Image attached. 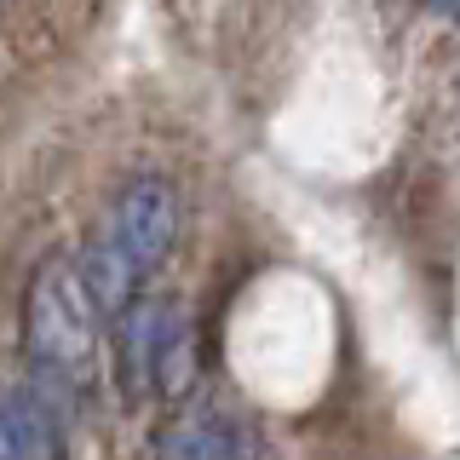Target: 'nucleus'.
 Wrapping results in <instances>:
<instances>
[{
    "instance_id": "obj_3",
    "label": "nucleus",
    "mask_w": 460,
    "mask_h": 460,
    "mask_svg": "<svg viewBox=\"0 0 460 460\" xmlns=\"http://www.w3.org/2000/svg\"><path fill=\"white\" fill-rule=\"evenodd\" d=\"M115 374H121L127 397L184 392L196 374V334L184 305L138 294L127 311H115Z\"/></svg>"
},
{
    "instance_id": "obj_5",
    "label": "nucleus",
    "mask_w": 460,
    "mask_h": 460,
    "mask_svg": "<svg viewBox=\"0 0 460 460\" xmlns=\"http://www.w3.org/2000/svg\"><path fill=\"white\" fill-rule=\"evenodd\" d=\"M0 460H64V431L47 397H0Z\"/></svg>"
},
{
    "instance_id": "obj_4",
    "label": "nucleus",
    "mask_w": 460,
    "mask_h": 460,
    "mask_svg": "<svg viewBox=\"0 0 460 460\" xmlns=\"http://www.w3.org/2000/svg\"><path fill=\"white\" fill-rule=\"evenodd\" d=\"M162 460H265V443L230 409H190L162 431Z\"/></svg>"
},
{
    "instance_id": "obj_1",
    "label": "nucleus",
    "mask_w": 460,
    "mask_h": 460,
    "mask_svg": "<svg viewBox=\"0 0 460 460\" xmlns=\"http://www.w3.org/2000/svg\"><path fill=\"white\" fill-rule=\"evenodd\" d=\"M172 242H179V190H172V179H162V172L127 179L93 219L81 259H75L98 316H115L133 305L144 282L167 265Z\"/></svg>"
},
{
    "instance_id": "obj_2",
    "label": "nucleus",
    "mask_w": 460,
    "mask_h": 460,
    "mask_svg": "<svg viewBox=\"0 0 460 460\" xmlns=\"http://www.w3.org/2000/svg\"><path fill=\"white\" fill-rule=\"evenodd\" d=\"M23 351L47 385L86 392L98 374V305L86 294L75 259L52 253L35 265L23 294Z\"/></svg>"
},
{
    "instance_id": "obj_6",
    "label": "nucleus",
    "mask_w": 460,
    "mask_h": 460,
    "mask_svg": "<svg viewBox=\"0 0 460 460\" xmlns=\"http://www.w3.org/2000/svg\"><path fill=\"white\" fill-rule=\"evenodd\" d=\"M431 12H443V18H460V0H426Z\"/></svg>"
}]
</instances>
